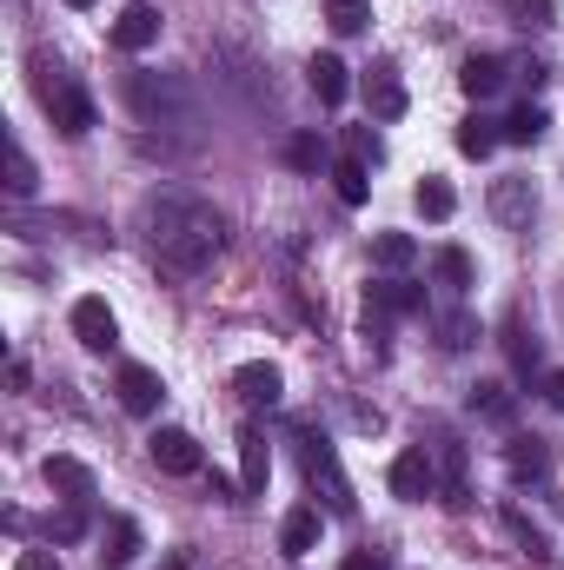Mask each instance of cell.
I'll return each mask as SVG.
<instances>
[{"instance_id": "obj_36", "label": "cell", "mask_w": 564, "mask_h": 570, "mask_svg": "<svg viewBox=\"0 0 564 570\" xmlns=\"http://www.w3.org/2000/svg\"><path fill=\"white\" fill-rule=\"evenodd\" d=\"M346 159L379 166V159H386V146H379V134H372V127H352V134H346Z\"/></svg>"}, {"instance_id": "obj_11", "label": "cell", "mask_w": 564, "mask_h": 570, "mask_svg": "<svg viewBox=\"0 0 564 570\" xmlns=\"http://www.w3.org/2000/svg\"><path fill=\"white\" fill-rule=\"evenodd\" d=\"M159 27H166L159 7H153V0H134V7H120V20H114V47H120V53H146V47L159 40Z\"/></svg>"}, {"instance_id": "obj_31", "label": "cell", "mask_w": 564, "mask_h": 570, "mask_svg": "<svg viewBox=\"0 0 564 570\" xmlns=\"http://www.w3.org/2000/svg\"><path fill=\"white\" fill-rule=\"evenodd\" d=\"M412 206H419L425 219H451V213H458V193H451V186H445L438 173H425L419 193H412Z\"/></svg>"}, {"instance_id": "obj_37", "label": "cell", "mask_w": 564, "mask_h": 570, "mask_svg": "<svg viewBox=\"0 0 564 570\" xmlns=\"http://www.w3.org/2000/svg\"><path fill=\"white\" fill-rule=\"evenodd\" d=\"M13 570H60V558H54V551H20Z\"/></svg>"}, {"instance_id": "obj_18", "label": "cell", "mask_w": 564, "mask_h": 570, "mask_svg": "<svg viewBox=\"0 0 564 570\" xmlns=\"http://www.w3.org/2000/svg\"><path fill=\"white\" fill-rule=\"evenodd\" d=\"M505 471H512L518 484H538V478L552 471V451H545V438H512V444H505Z\"/></svg>"}, {"instance_id": "obj_21", "label": "cell", "mask_w": 564, "mask_h": 570, "mask_svg": "<svg viewBox=\"0 0 564 570\" xmlns=\"http://www.w3.org/2000/svg\"><path fill=\"white\" fill-rule=\"evenodd\" d=\"M280 551H285V558H312V551H319V511H312V504L285 511V524H280Z\"/></svg>"}, {"instance_id": "obj_23", "label": "cell", "mask_w": 564, "mask_h": 570, "mask_svg": "<svg viewBox=\"0 0 564 570\" xmlns=\"http://www.w3.org/2000/svg\"><path fill=\"white\" fill-rule=\"evenodd\" d=\"M332 193H339V206H366L372 199V166L366 159H332Z\"/></svg>"}, {"instance_id": "obj_33", "label": "cell", "mask_w": 564, "mask_h": 570, "mask_svg": "<svg viewBox=\"0 0 564 570\" xmlns=\"http://www.w3.org/2000/svg\"><path fill=\"white\" fill-rule=\"evenodd\" d=\"M505 352H512V365H518V372H525V379H532V372H538V338H532V332H525V318H518V312H512V318H505Z\"/></svg>"}, {"instance_id": "obj_20", "label": "cell", "mask_w": 564, "mask_h": 570, "mask_svg": "<svg viewBox=\"0 0 564 570\" xmlns=\"http://www.w3.org/2000/svg\"><path fill=\"white\" fill-rule=\"evenodd\" d=\"M100 544H107V551H100V564H107V570H127L134 558H140V524H134V518H107Z\"/></svg>"}, {"instance_id": "obj_3", "label": "cell", "mask_w": 564, "mask_h": 570, "mask_svg": "<svg viewBox=\"0 0 564 570\" xmlns=\"http://www.w3.org/2000/svg\"><path fill=\"white\" fill-rule=\"evenodd\" d=\"M127 107L146 127H173V120H193V87L179 73H127Z\"/></svg>"}, {"instance_id": "obj_22", "label": "cell", "mask_w": 564, "mask_h": 570, "mask_svg": "<svg viewBox=\"0 0 564 570\" xmlns=\"http://www.w3.org/2000/svg\"><path fill=\"white\" fill-rule=\"evenodd\" d=\"M498 134H505V146H538L545 134H552V114L525 100V107H512V114L498 120Z\"/></svg>"}, {"instance_id": "obj_5", "label": "cell", "mask_w": 564, "mask_h": 570, "mask_svg": "<svg viewBox=\"0 0 564 570\" xmlns=\"http://www.w3.org/2000/svg\"><path fill=\"white\" fill-rule=\"evenodd\" d=\"M146 458L166 471V478H193V471H206V451H200V438L179 425H159L146 438Z\"/></svg>"}, {"instance_id": "obj_24", "label": "cell", "mask_w": 564, "mask_h": 570, "mask_svg": "<svg viewBox=\"0 0 564 570\" xmlns=\"http://www.w3.org/2000/svg\"><path fill=\"white\" fill-rule=\"evenodd\" d=\"M471 412H478L485 425H512V419H518V399H512L498 379H478V385H471Z\"/></svg>"}, {"instance_id": "obj_4", "label": "cell", "mask_w": 564, "mask_h": 570, "mask_svg": "<svg viewBox=\"0 0 564 570\" xmlns=\"http://www.w3.org/2000/svg\"><path fill=\"white\" fill-rule=\"evenodd\" d=\"M299 464H305V484H312V491H319V498H325V504H332L339 518H346V511L359 504V498H352V478H346V464H339V444H332V438L305 431V438H299Z\"/></svg>"}, {"instance_id": "obj_35", "label": "cell", "mask_w": 564, "mask_h": 570, "mask_svg": "<svg viewBox=\"0 0 564 570\" xmlns=\"http://www.w3.org/2000/svg\"><path fill=\"white\" fill-rule=\"evenodd\" d=\"M372 20V0H325V27L332 33H366Z\"/></svg>"}, {"instance_id": "obj_2", "label": "cell", "mask_w": 564, "mask_h": 570, "mask_svg": "<svg viewBox=\"0 0 564 570\" xmlns=\"http://www.w3.org/2000/svg\"><path fill=\"white\" fill-rule=\"evenodd\" d=\"M33 73H40V107L54 114V127L67 134V140H87L94 127H100V107H94V94L67 73V67H54V60H33Z\"/></svg>"}, {"instance_id": "obj_30", "label": "cell", "mask_w": 564, "mask_h": 570, "mask_svg": "<svg viewBox=\"0 0 564 570\" xmlns=\"http://www.w3.org/2000/svg\"><path fill=\"white\" fill-rule=\"evenodd\" d=\"M285 166H299V173H319V166H325V159H332V153H325V140H319V134H312V127H299V134H285Z\"/></svg>"}, {"instance_id": "obj_25", "label": "cell", "mask_w": 564, "mask_h": 570, "mask_svg": "<svg viewBox=\"0 0 564 570\" xmlns=\"http://www.w3.org/2000/svg\"><path fill=\"white\" fill-rule=\"evenodd\" d=\"M431 332H438V345H445V352H471V345L485 338V325H478L471 312H438V318H431Z\"/></svg>"}, {"instance_id": "obj_27", "label": "cell", "mask_w": 564, "mask_h": 570, "mask_svg": "<svg viewBox=\"0 0 564 570\" xmlns=\"http://www.w3.org/2000/svg\"><path fill=\"white\" fill-rule=\"evenodd\" d=\"M498 140H505V134H498V120H485V114L458 120V153H465V159H492Z\"/></svg>"}, {"instance_id": "obj_12", "label": "cell", "mask_w": 564, "mask_h": 570, "mask_svg": "<svg viewBox=\"0 0 564 570\" xmlns=\"http://www.w3.org/2000/svg\"><path fill=\"white\" fill-rule=\"evenodd\" d=\"M233 392H240L253 412H273V405L285 399V379H280V365L253 358V365H240V372H233Z\"/></svg>"}, {"instance_id": "obj_1", "label": "cell", "mask_w": 564, "mask_h": 570, "mask_svg": "<svg viewBox=\"0 0 564 570\" xmlns=\"http://www.w3.org/2000/svg\"><path fill=\"white\" fill-rule=\"evenodd\" d=\"M140 226L153 239V259L166 273H206L220 259V246H226V219L206 199H193V193H153Z\"/></svg>"}, {"instance_id": "obj_34", "label": "cell", "mask_w": 564, "mask_h": 570, "mask_svg": "<svg viewBox=\"0 0 564 570\" xmlns=\"http://www.w3.org/2000/svg\"><path fill=\"white\" fill-rule=\"evenodd\" d=\"M33 186H40V173H33V159H27V146L7 140V193H13V199H33Z\"/></svg>"}, {"instance_id": "obj_13", "label": "cell", "mask_w": 564, "mask_h": 570, "mask_svg": "<svg viewBox=\"0 0 564 570\" xmlns=\"http://www.w3.org/2000/svg\"><path fill=\"white\" fill-rule=\"evenodd\" d=\"M114 392H120V405H127L134 419H146V412H159V399H166V385H159V372H153V365H120Z\"/></svg>"}, {"instance_id": "obj_15", "label": "cell", "mask_w": 564, "mask_h": 570, "mask_svg": "<svg viewBox=\"0 0 564 570\" xmlns=\"http://www.w3.org/2000/svg\"><path fill=\"white\" fill-rule=\"evenodd\" d=\"M305 80H312V94H319L325 107H346V94H352V73H346V60H339V53H312Z\"/></svg>"}, {"instance_id": "obj_7", "label": "cell", "mask_w": 564, "mask_h": 570, "mask_svg": "<svg viewBox=\"0 0 564 570\" xmlns=\"http://www.w3.org/2000/svg\"><path fill=\"white\" fill-rule=\"evenodd\" d=\"M492 219H498L505 233H525V226L538 219V186H532L525 173H505V179H492Z\"/></svg>"}, {"instance_id": "obj_17", "label": "cell", "mask_w": 564, "mask_h": 570, "mask_svg": "<svg viewBox=\"0 0 564 570\" xmlns=\"http://www.w3.org/2000/svg\"><path fill=\"white\" fill-rule=\"evenodd\" d=\"M438 464H445V471H438V504H445V511H465V504H471V491H465V444L445 438V444H438Z\"/></svg>"}, {"instance_id": "obj_40", "label": "cell", "mask_w": 564, "mask_h": 570, "mask_svg": "<svg viewBox=\"0 0 564 570\" xmlns=\"http://www.w3.org/2000/svg\"><path fill=\"white\" fill-rule=\"evenodd\" d=\"M166 570H186V551H179V558H166Z\"/></svg>"}, {"instance_id": "obj_6", "label": "cell", "mask_w": 564, "mask_h": 570, "mask_svg": "<svg viewBox=\"0 0 564 570\" xmlns=\"http://www.w3.org/2000/svg\"><path fill=\"white\" fill-rule=\"evenodd\" d=\"M386 484H392V498H406V504L438 498V458H431L425 444L399 451V458H392V471H386Z\"/></svg>"}, {"instance_id": "obj_14", "label": "cell", "mask_w": 564, "mask_h": 570, "mask_svg": "<svg viewBox=\"0 0 564 570\" xmlns=\"http://www.w3.org/2000/svg\"><path fill=\"white\" fill-rule=\"evenodd\" d=\"M366 312H379V318H412V312H425V285H406V279L366 285Z\"/></svg>"}, {"instance_id": "obj_41", "label": "cell", "mask_w": 564, "mask_h": 570, "mask_svg": "<svg viewBox=\"0 0 564 570\" xmlns=\"http://www.w3.org/2000/svg\"><path fill=\"white\" fill-rule=\"evenodd\" d=\"M67 7H100V0H67Z\"/></svg>"}, {"instance_id": "obj_8", "label": "cell", "mask_w": 564, "mask_h": 570, "mask_svg": "<svg viewBox=\"0 0 564 570\" xmlns=\"http://www.w3.org/2000/svg\"><path fill=\"white\" fill-rule=\"evenodd\" d=\"M74 338L87 345V352H114L120 345V318H114V305L107 298H74Z\"/></svg>"}, {"instance_id": "obj_26", "label": "cell", "mask_w": 564, "mask_h": 570, "mask_svg": "<svg viewBox=\"0 0 564 570\" xmlns=\"http://www.w3.org/2000/svg\"><path fill=\"white\" fill-rule=\"evenodd\" d=\"M505 531L518 538V551H525L532 564H552V538H545V531H538V524H532L518 504H505Z\"/></svg>"}, {"instance_id": "obj_28", "label": "cell", "mask_w": 564, "mask_h": 570, "mask_svg": "<svg viewBox=\"0 0 564 570\" xmlns=\"http://www.w3.org/2000/svg\"><path fill=\"white\" fill-rule=\"evenodd\" d=\"M431 279L445 285V292H465V285L478 279V273H471V253H465V246H438V259H431Z\"/></svg>"}, {"instance_id": "obj_29", "label": "cell", "mask_w": 564, "mask_h": 570, "mask_svg": "<svg viewBox=\"0 0 564 570\" xmlns=\"http://www.w3.org/2000/svg\"><path fill=\"white\" fill-rule=\"evenodd\" d=\"M412 259H419V239H412V233H379V239H372V266L406 273Z\"/></svg>"}, {"instance_id": "obj_10", "label": "cell", "mask_w": 564, "mask_h": 570, "mask_svg": "<svg viewBox=\"0 0 564 570\" xmlns=\"http://www.w3.org/2000/svg\"><path fill=\"white\" fill-rule=\"evenodd\" d=\"M40 471H47V484L60 491V504H94V498H100V484H94V471H87L80 458H67V451H54V458H47Z\"/></svg>"}, {"instance_id": "obj_9", "label": "cell", "mask_w": 564, "mask_h": 570, "mask_svg": "<svg viewBox=\"0 0 564 570\" xmlns=\"http://www.w3.org/2000/svg\"><path fill=\"white\" fill-rule=\"evenodd\" d=\"M366 107H372V120H406V80H399V67L392 60H379V67H366Z\"/></svg>"}, {"instance_id": "obj_39", "label": "cell", "mask_w": 564, "mask_h": 570, "mask_svg": "<svg viewBox=\"0 0 564 570\" xmlns=\"http://www.w3.org/2000/svg\"><path fill=\"white\" fill-rule=\"evenodd\" d=\"M339 570H379V551H352Z\"/></svg>"}, {"instance_id": "obj_38", "label": "cell", "mask_w": 564, "mask_h": 570, "mask_svg": "<svg viewBox=\"0 0 564 570\" xmlns=\"http://www.w3.org/2000/svg\"><path fill=\"white\" fill-rule=\"evenodd\" d=\"M545 399H552V412H564V365L545 379Z\"/></svg>"}, {"instance_id": "obj_32", "label": "cell", "mask_w": 564, "mask_h": 570, "mask_svg": "<svg viewBox=\"0 0 564 570\" xmlns=\"http://www.w3.org/2000/svg\"><path fill=\"white\" fill-rule=\"evenodd\" d=\"M87 524H94V504H60V511L47 518V538H54V544H80Z\"/></svg>"}, {"instance_id": "obj_16", "label": "cell", "mask_w": 564, "mask_h": 570, "mask_svg": "<svg viewBox=\"0 0 564 570\" xmlns=\"http://www.w3.org/2000/svg\"><path fill=\"white\" fill-rule=\"evenodd\" d=\"M458 87H465V100H492V94L505 87V60H498V53H465Z\"/></svg>"}, {"instance_id": "obj_19", "label": "cell", "mask_w": 564, "mask_h": 570, "mask_svg": "<svg viewBox=\"0 0 564 570\" xmlns=\"http://www.w3.org/2000/svg\"><path fill=\"white\" fill-rule=\"evenodd\" d=\"M266 478H273V451H266V431H240V484L246 491H266Z\"/></svg>"}]
</instances>
